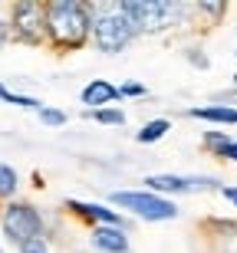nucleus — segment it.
Here are the masks:
<instances>
[{"label": "nucleus", "instance_id": "obj_3", "mask_svg": "<svg viewBox=\"0 0 237 253\" xmlns=\"http://www.w3.org/2000/svg\"><path fill=\"white\" fill-rule=\"evenodd\" d=\"M109 204L129 211L139 220H152V224L178 217V204L168 201V197H161V194H152V191H112L109 194Z\"/></svg>", "mask_w": 237, "mask_h": 253}, {"label": "nucleus", "instance_id": "obj_9", "mask_svg": "<svg viewBox=\"0 0 237 253\" xmlns=\"http://www.w3.org/2000/svg\"><path fill=\"white\" fill-rule=\"evenodd\" d=\"M93 247L99 253H129V234L125 227H95Z\"/></svg>", "mask_w": 237, "mask_h": 253}, {"label": "nucleus", "instance_id": "obj_17", "mask_svg": "<svg viewBox=\"0 0 237 253\" xmlns=\"http://www.w3.org/2000/svg\"><path fill=\"white\" fill-rule=\"evenodd\" d=\"M37 115H40L43 125H53V128H56V125H66V112H59V109H47V105H43Z\"/></svg>", "mask_w": 237, "mask_h": 253}, {"label": "nucleus", "instance_id": "obj_22", "mask_svg": "<svg viewBox=\"0 0 237 253\" xmlns=\"http://www.w3.org/2000/svg\"><path fill=\"white\" fill-rule=\"evenodd\" d=\"M0 253H3V247H0Z\"/></svg>", "mask_w": 237, "mask_h": 253}, {"label": "nucleus", "instance_id": "obj_6", "mask_svg": "<svg viewBox=\"0 0 237 253\" xmlns=\"http://www.w3.org/2000/svg\"><path fill=\"white\" fill-rule=\"evenodd\" d=\"M7 23H10V33H13L20 43H30V46L47 43V7H43V3H33V0L13 3Z\"/></svg>", "mask_w": 237, "mask_h": 253}, {"label": "nucleus", "instance_id": "obj_4", "mask_svg": "<svg viewBox=\"0 0 237 253\" xmlns=\"http://www.w3.org/2000/svg\"><path fill=\"white\" fill-rule=\"evenodd\" d=\"M135 37H139V30L129 23V17H125L119 7L102 10V13L93 17V37L89 40H93L102 53H109V56H112V53H122Z\"/></svg>", "mask_w": 237, "mask_h": 253}, {"label": "nucleus", "instance_id": "obj_15", "mask_svg": "<svg viewBox=\"0 0 237 253\" xmlns=\"http://www.w3.org/2000/svg\"><path fill=\"white\" fill-rule=\"evenodd\" d=\"M0 99H3V102H10V105H20V109H33V112H40V109H43V102L30 99V95H20V92H10L3 83H0Z\"/></svg>", "mask_w": 237, "mask_h": 253}, {"label": "nucleus", "instance_id": "obj_2", "mask_svg": "<svg viewBox=\"0 0 237 253\" xmlns=\"http://www.w3.org/2000/svg\"><path fill=\"white\" fill-rule=\"evenodd\" d=\"M119 10L139 33H161V30L175 27L185 13V7L175 0H122Z\"/></svg>", "mask_w": 237, "mask_h": 253}, {"label": "nucleus", "instance_id": "obj_19", "mask_svg": "<svg viewBox=\"0 0 237 253\" xmlns=\"http://www.w3.org/2000/svg\"><path fill=\"white\" fill-rule=\"evenodd\" d=\"M119 95H129V99H135V95H145V85H139V83H125L122 89H119Z\"/></svg>", "mask_w": 237, "mask_h": 253}, {"label": "nucleus", "instance_id": "obj_18", "mask_svg": "<svg viewBox=\"0 0 237 253\" xmlns=\"http://www.w3.org/2000/svg\"><path fill=\"white\" fill-rule=\"evenodd\" d=\"M20 253H49V244L40 237V240H30V244H23V247H17Z\"/></svg>", "mask_w": 237, "mask_h": 253}, {"label": "nucleus", "instance_id": "obj_16", "mask_svg": "<svg viewBox=\"0 0 237 253\" xmlns=\"http://www.w3.org/2000/svg\"><path fill=\"white\" fill-rule=\"evenodd\" d=\"M89 119L102 125H125V112H119V109H95V112H89Z\"/></svg>", "mask_w": 237, "mask_h": 253}, {"label": "nucleus", "instance_id": "obj_8", "mask_svg": "<svg viewBox=\"0 0 237 253\" xmlns=\"http://www.w3.org/2000/svg\"><path fill=\"white\" fill-rule=\"evenodd\" d=\"M66 207L73 211L76 217H83V220H93L95 227H122V217L115 214V211H109V207L102 204H86V201H66Z\"/></svg>", "mask_w": 237, "mask_h": 253}, {"label": "nucleus", "instance_id": "obj_7", "mask_svg": "<svg viewBox=\"0 0 237 253\" xmlns=\"http://www.w3.org/2000/svg\"><path fill=\"white\" fill-rule=\"evenodd\" d=\"M152 194H194V191H208L214 188L211 178H185V174H148L145 178Z\"/></svg>", "mask_w": 237, "mask_h": 253}, {"label": "nucleus", "instance_id": "obj_10", "mask_svg": "<svg viewBox=\"0 0 237 253\" xmlns=\"http://www.w3.org/2000/svg\"><path fill=\"white\" fill-rule=\"evenodd\" d=\"M115 99H119V89H115L109 79H93V83L83 89V105H89V112L115 102Z\"/></svg>", "mask_w": 237, "mask_h": 253}, {"label": "nucleus", "instance_id": "obj_12", "mask_svg": "<svg viewBox=\"0 0 237 253\" xmlns=\"http://www.w3.org/2000/svg\"><path fill=\"white\" fill-rule=\"evenodd\" d=\"M188 115L191 119H201V122H218V125H234L237 122V109H231V105H198Z\"/></svg>", "mask_w": 237, "mask_h": 253}, {"label": "nucleus", "instance_id": "obj_1", "mask_svg": "<svg viewBox=\"0 0 237 253\" xmlns=\"http://www.w3.org/2000/svg\"><path fill=\"white\" fill-rule=\"evenodd\" d=\"M95 10L79 0H56L47 3V40L56 49H79L93 37Z\"/></svg>", "mask_w": 237, "mask_h": 253}, {"label": "nucleus", "instance_id": "obj_5", "mask_svg": "<svg viewBox=\"0 0 237 253\" xmlns=\"http://www.w3.org/2000/svg\"><path fill=\"white\" fill-rule=\"evenodd\" d=\"M0 227H3V237L10 244H30V240H40L43 237V214L30 201H10L0 214Z\"/></svg>", "mask_w": 237, "mask_h": 253}, {"label": "nucleus", "instance_id": "obj_20", "mask_svg": "<svg viewBox=\"0 0 237 253\" xmlns=\"http://www.w3.org/2000/svg\"><path fill=\"white\" fill-rule=\"evenodd\" d=\"M10 37H13V33H10V23H7V20H0V49L10 43Z\"/></svg>", "mask_w": 237, "mask_h": 253}, {"label": "nucleus", "instance_id": "obj_11", "mask_svg": "<svg viewBox=\"0 0 237 253\" xmlns=\"http://www.w3.org/2000/svg\"><path fill=\"white\" fill-rule=\"evenodd\" d=\"M204 148H208L214 158L237 161V141H234V138H228L224 131H204Z\"/></svg>", "mask_w": 237, "mask_h": 253}, {"label": "nucleus", "instance_id": "obj_21", "mask_svg": "<svg viewBox=\"0 0 237 253\" xmlns=\"http://www.w3.org/2000/svg\"><path fill=\"white\" fill-rule=\"evenodd\" d=\"M224 197H228V201H234V207H237V188H224Z\"/></svg>", "mask_w": 237, "mask_h": 253}, {"label": "nucleus", "instance_id": "obj_13", "mask_svg": "<svg viewBox=\"0 0 237 253\" xmlns=\"http://www.w3.org/2000/svg\"><path fill=\"white\" fill-rule=\"evenodd\" d=\"M17 188H20V174L10 168V165L0 161V201H13Z\"/></svg>", "mask_w": 237, "mask_h": 253}, {"label": "nucleus", "instance_id": "obj_14", "mask_svg": "<svg viewBox=\"0 0 237 253\" xmlns=\"http://www.w3.org/2000/svg\"><path fill=\"white\" fill-rule=\"evenodd\" d=\"M168 128H171L168 119H155V122L142 125V131H135V141H142V145H152V141L165 138V131H168Z\"/></svg>", "mask_w": 237, "mask_h": 253}]
</instances>
